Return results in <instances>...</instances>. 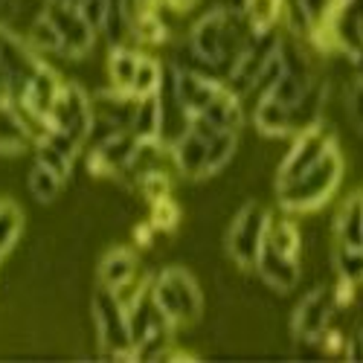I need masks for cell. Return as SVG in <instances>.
Segmentation results:
<instances>
[{"instance_id":"cell-29","label":"cell","mask_w":363,"mask_h":363,"mask_svg":"<svg viewBox=\"0 0 363 363\" xmlns=\"http://www.w3.org/2000/svg\"><path fill=\"white\" fill-rule=\"evenodd\" d=\"M245 18L253 29H274L277 21H282V0H247Z\"/></svg>"},{"instance_id":"cell-35","label":"cell","mask_w":363,"mask_h":363,"mask_svg":"<svg viewBox=\"0 0 363 363\" xmlns=\"http://www.w3.org/2000/svg\"><path fill=\"white\" fill-rule=\"evenodd\" d=\"M349 116H352V123L360 128V123H363V76H357L354 82H352V87H349Z\"/></svg>"},{"instance_id":"cell-9","label":"cell","mask_w":363,"mask_h":363,"mask_svg":"<svg viewBox=\"0 0 363 363\" xmlns=\"http://www.w3.org/2000/svg\"><path fill=\"white\" fill-rule=\"evenodd\" d=\"M140 151V140L134 131H116L108 140L96 143L87 155V166L94 174H123Z\"/></svg>"},{"instance_id":"cell-18","label":"cell","mask_w":363,"mask_h":363,"mask_svg":"<svg viewBox=\"0 0 363 363\" xmlns=\"http://www.w3.org/2000/svg\"><path fill=\"white\" fill-rule=\"evenodd\" d=\"M325 102H328V84L325 82H311V87L302 94V99L291 108V123H294V131L299 134L302 128H311L320 123V116L325 111Z\"/></svg>"},{"instance_id":"cell-41","label":"cell","mask_w":363,"mask_h":363,"mask_svg":"<svg viewBox=\"0 0 363 363\" xmlns=\"http://www.w3.org/2000/svg\"><path fill=\"white\" fill-rule=\"evenodd\" d=\"M360 134H363V123H360Z\"/></svg>"},{"instance_id":"cell-11","label":"cell","mask_w":363,"mask_h":363,"mask_svg":"<svg viewBox=\"0 0 363 363\" xmlns=\"http://www.w3.org/2000/svg\"><path fill=\"white\" fill-rule=\"evenodd\" d=\"M62 84H65V82L58 79V73H55L50 65L41 62V65L35 67V73L29 76L23 96H21L18 102H12V105L23 108L29 116H35L38 123L47 125V113H50V108H52V102H55V96H58V90H62Z\"/></svg>"},{"instance_id":"cell-26","label":"cell","mask_w":363,"mask_h":363,"mask_svg":"<svg viewBox=\"0 0 363 363\" xmlns=\"http://www.w3.org/2000/svg\"><path fill=\"white\" fill-rule=\"evenodd\" d=\"M29 47H33L35 52H65L62 33H58L55 23L44 12L29 23Z\"/></svg>"},{"instance_id":"cell-31","label":"cell","mask_w":363,"mask_h":363,"mask_svg":"<svg viewBox=\"0 0 363 363\" xmlns=\"http://www.w3.org/2000/svg\"><path fill=\"white\" fill-rule=\"evenodd\" d=\"M35 160L41 163V166H47L50 172H55L62 180H67L70 177V172H73V157H67L65 151H58L52 143H47L44 137H38L35 140Z\"/></svg>"},{"instance_id":"cell-4","label":"cell","mask_w":363,"mask_h":363,"mask_svg":"<svg viewBox=\"0 0 363 363\" xmlns=\"http://www.w3.org/2000/svg\"><path fill=\"white\" fill-rule=\"evenodd\" d=\"M94 323L96 335L102 340V352L113 360H134V340L128 331V317L125 308L116 302L113 291L99 285L94 294Z\"/></svg>"},{"instance_id":"cell-21","label":"cell","mask_w":363,"mask_h":363,"mask_svg":"<svg viewBox=\"0 0 363 363\" xmlns=\"http://www.w3.org/2000/svg\"><path fill=\"white\" fill-rule=\"evenodd\" d=\"M160 96H143L137 99V111H134V123L131 131L137 134V140H160Z\"/></svg>"},{"instance_id":"cell-23","label":"cell","mask_w":363,"mask_h":363,"mask_svg":"<svg viewBox=\"0 0 363 363\" xmlns=\"http://www.w3.org/2000/svg\"><path fill=\"white\" fill-rule=\"evenodd\" d=\"M264 241L274 250L285 253V256H299V247H302L299 227L291 218H270L267 233H264Z\"/></svg>"},{"instance_id":"cell-25","label":"cell","mask_w":363,"mask_h":363,"mask_svg":"<svg viewBox=\"0 0 363 363\" xmlns=\"http://www.w3.org/2000/svg\"><path fill=\"white\" fill-rule=\"evenodd\" d=\"M163 76H166V67L151 55H143L140 58V67H137V76H134V84H131V94L137 99L143 96H155L157 90L163 87Z\"/></svg>"},{"instance_id":"cell-15","label":"cell","mask_w":363,"mask_h":363,"mask_svg":"<svg viewBox=\"0 0 363 363\" xmlns=\"http://www.w3.org/2000/svg\"><path fill=\"white\" fill-rule=\"evenodd\" d=\"M253 125L264 134V137H294V123H291V108L277 102L274 96H262L253 105Z\"/></svg>"},{"instance_id":"cell-1","label":"cell","mask_w":363,"mask_h":363,"mask_svg":"<svg viewBox=\"0 0 363 363\" xmlns=\"http://www.w3.org/2000/svg\"><path fill=\"white\" fill-rule=\"evenodd\" d=\"M343 180V155L331 145L325 155L288 184H277V198L285 213H311L337 192Z\"/></svg>"},{"instance_id":"cell-37","label":"cell","mask_w":363,"mask_h":363,"mask_svg":"<svg viewBox=\"0 0 363 363\" xmlns=\"http://www.w3.org/2000/svg\"><path fill=\"white\" fill-rule=\"evenodd\" d=\"M221 6H224V9H230V12H235V15H245L247 0H221Z\"/></svg>"},{"instance_id":"cell-14","label":"cell","mask_w":363,"mask_h":363,"mask_svg":"<svg viewBox=\"0 0 363 363\" xmlns=\"http://www.w3.org/2000/svg\"><path fill=\"white\" fill-rule=\"evenodd\" d=\"M201 119H206L216 131H235L241 134V125H245V108H241V96H235L233 90L221 87V94L209 102L201 113H195Z\"/></svg>"},{"instance_id":"cell-13","label":"cell","mask_w":363,"mask_h":363,"mask_svg":"<svg viewBox=\"0 0 363 363\" xmlns=\"http://www.w3.org/2000/svg\"><path fill=\"white\" fill-rule=\"evenodd\" d=\"M206 148H209V137L198 134L195 128H189L180 140H174L169 145V157L174 163V169L186 177H203V166H206Z\"/></svg>"},{"instance_id":"cell-30","label":"cell","mask_w":363,"mask_h":363,"mask_svg":"<svg viewBox=\"0 0 363 363\" xmlns=\"http://www.w3.org/2000/svg\"><path fill=\"white\" fill-rule=\"evenodd\" d=\"M335 267H337V279L352 282V285H360L363 282V247L337 245Z\"/></svg>"},{"instance_id":"cell-32","label":"cell","mask_w":363,"mask_h":363,"mask_svg":"<svg viewBox=\"0 0 363 363\" xmlns=\"http://www.w3.org/2000/svg\"><path fill=\"white\" fill-rule=\"evenodd\" d=\"M137 189L143 192V198H148L151 203L160 201V198H169L172 195V177L157 166V169H148L137 177Z\"/></svg>"},{"instance_id":"cell-20","label":"cell","mask_w":363,"mask_h":363,"mask_svg":"<svg viewBox=\"0 0 363 363\" xmlns=\"http://www.w3.org/2000/svg\"><path fill=\"white\" fill-rule=\"evenodd\" d=\"M140 58H143V52L134 50L131 44L111 47V55H108V79H111V87L128 90V94H131V84H134V76H137V67H140Z\"/></svg>"},{"instance_id":"cell-40","label":"cell","mask_w":363,"mask_h":363,"mask_svg":"<svg viewBox=\"0 0 363 363\" xmlns=\"http://www.w3.org/2000/svg\"><path fill=\"white\" fill-rule=\"evenodd\" d=\"M340 4H346V0H335V6H340Z\"/></svg>"},{"instance_id":"cell-5","label":"cell","mask_w":363,"mask_h":363,"mask_svg":"<svg viewBox=\"0 0 363 363\" xmlns=\"http://www.w3.org/2000/svg\"><path fill=\"white\" fill-rule=\"evenodd\" d=\"M90 123H94V96L79 82H65L47 113V128L67 131L84 145L90 134Z\"/></svg>"},{"instance_id":"cell-3","label":"cell","mask_w":363,"mask_h":363,"mask_svg":"<svg viewBox=\"0 0 363 363\" xmlns=\"http://www.w3.org/2000/svg\"><path fill=\"white\" fill-rule=\"evenodd\" d=\"M267 224H270V216L267 209L256 201H247L245 206L235 213L230 230H227V256L241 267V270H250L256 267V259L262 253V245H264V233H267Z\"/></svg>"},{"instance_id":"cell-16","label":"cell","mask_w":363,"mask_h":363,"mask_svg":"<svg viewBox=\"0 0 363 363\" xmlns=\"http://www.w3.org/2000/svg\"><path fill=\"white\" fill-rule=\"evenodd\" d=\"M29 143H35V137L21 111L9 102H0V155H21Z\"/></svg>"},{"instance_id":"cell-36","label":"cell","mask_w":363,"mask_h":363,"mask_svg":"<svg viewBox=\"0 0 363 363\" xmlns=\"http://www.w3.org/2000/svg\"><path fill=\"white\" fill-rule=\"evenodd\" d=\"M346 360H363V328H357L346 343Z\"/></svg>"},{"instance_id":"cell-10","label":"cell","mask_w":363,"mask_h":363,"mask_svg":"<svg viewBox=\"0 0 363 363\" xmlns=\"http://www.w3.org/2000/svg\"><path fill=\"white\" fill-rule=\"evenodd\" d=\"M169 73H172V84H174L177 99L184 102V108H186L192 116L201 113L209 102H213V99L221 94V87H224L221 79L206 76V73L180 70V67H172V65H169Z\"/></svg>"},{"instance_id":"cell-33","label":"cell","mask_w":363,"mask_h":363,"mask_svg":"<svg viewBox=\"0 0 363 363\" xmlns=\"http://www.w3.org/2000/svg\"><path fill=\"white\" fill-rule=\"evenodd\" d=\"M177 216L180 213H177L172 198H160V201L151 203V227L155 230H172L177 224Z\"/></svg>"},{"instance_id":"cell-22","label":"cell","mask_w":363,"mask_h":363,"mask_svg":"<svg viewBox=\"0 0 363 363\" xmlns=\"http://www.w3.org/2000/svg\"><path fill=\"white\" fill-rule=\"evenodd\" d=\"M235 148H238V134H235V131H216L213 137H209L203 177L218 174V172L235 157Z\"/></svg>"},{"instance_id":"cell-2","label":"cell","mask_w":363,"mask_h":363,"mask_svg":"<svg viewBox=\"0 0 363 363\" xmlns=\"http://www.w3.org/2000/svg\"><path fill=\"white\" fill-rule=\"evenodd\" d=\"M151 296H155L157 308L169 317V323L177 325H189L201 317L203 308V296L195 282V277L184 267H163L157 277H151Z\"/></svg>"},{"instance_id":"cell-17","label":"cell","mask_w":363,"mask_h":363,"mask_svg":"<svg viewBox=\"0 0 363 363\" xmlns=\"http://www.w3.org/2000/svg\"><path fill=\"white\" fill-rule=\"evenodd\" d=\"M335 233L337 245L363 247V192H354L340 203L335 216Z\"/></svg>"},{"instance_id":"cell-19","label":"cell","mask_w":363,"mask_h":363,"mask_svg":"<svg viewBox=\"0 0 363 363\" xmlns=\"http://www.w3.org/2000/svg\"><path fill=\"white\" fill-rule=\"evenodd\" d=\"M137 277V256L125 247H113L102 256L99 262V285L105 288H119V285H125L128 279Z\"/></svg>"},{"instance_id":"cell-38","label":"cell","mask_w":363,"mask_h":363,"mask_svg":"<svg viewBox=\"0 0 363 363\" xmlns=\"http://www.w3.org/2000/svg\"><path fill=\"white\" fill-rule=\"evenodd\" d=\"M169 4H172L174 9H180V12H184V9H189V6H195V4H198V0H169Z\"/></svg>"},{"instance_id":"cell-8","label":"cell","mask_w":363,"mask_h":363,"mask_svg":"<svg viewBox=\"0 0 363 363\" xmlns=\"http://www.w3.org/2000/svg\"><path fill=\"white\" fill-rule=\"evenodd\" d=\"M335 145V134H331L325 125H311V128H302L299 134H294V143L288 148V155L279 166L277 174V184H288V180L299 177L306 169H311L325 151Z\"/></svg>"},{"instance_id":"cell-6","label":"cell","mask_w":363,"mask_h":363,"mask_svg":"<svg viewBox=\"0 0 363 363\" xmlns=\"http://www.w3.org/2000/svg\"><path fill=\"white\" fill-rule=\"evenodd\" d=\"M340 306L335 291L328 288H314L299 299V306L291 314V331L296 343H320V337L331 328V317Z\"/></svg>"},{"instance_id":"cell-28","label":"cell","mask_w":363,"mask_h":363,"mask_svg":"<svg viewBox=\"0 0 363 363\" xmlns=\"http://www.w3.org/2000/svg\"><path fill=\"white\" fill-rule=\"evenodd\" d=\"M282 21H285L288 35L294 38H308L314 29V21L306 9V0H282Z\"/></svg>"},{"instance_id":"cell-27","label":"cell","mask_w":363,"mask_h":363,"mask_svg":"<svg viewBox=\"0 0 363 363\" xmlns=\"http://www.w3.org/2000/svg\"><path fill=\"white\" fill-rule=\"evenodd\" d=\"M23 230V213L12 201H0V256H6Z\"/></svg>"},{"instance_id":"cell-12","label":"cell","mask_w":363,"mask_h":363,"mask_svg":"<svg viewBox=\"0 0 363 363\" xmlns=\"http://www.w3.org/2000/svg\"><path fill=\"white\" fill-rule=\"evenodd\" d=\"M256 274L270 291L288 294L299 285V262H296V256H285L264 241L262 253L256 259Z\"/></svg>"},{"instance_id":"cell-24","label":"cell","mask_w":363,"mask_h":363,"mask_svg":"<svg viewBox=\"0 0 363 363\" xmlns=\"http://www.w3.org/2000/svg\"><path fill=\"white\" fill-rule=\"evenodd\" d=\"M62 184L65 180L55 172H50L47 166H41L38 160H35L33 169H29V177H26V186H29V192H33L35 203H52L58 198V192H62Z\"/></svg>"},{"instance_id":"cell-34","label":"cell","mask_w":363,"mask_h":363,"mask_svg":"<svg viewBox=\"0 0 363 363\" xmlns=\"http://www.w3.org/2000/svg\"><path fill=\"white\" fill-rule=\"evenodd\" d=\"M108 4L111 0H82L79 4V12L84 15V21L96 29V33H102V23H105V15H108Z\"/></svg>"},{"instance_id":"cell-39","label":"cell","mask_w":363,"mask_h":363,"mask_svg":"<svg viewBox=\"0 0 363 363\" xmlns=\"http://www.w3.org/2000/svg\"><path fill=\"white\" fill-rule=\"evenodd\" d=\"M62 4H70V6H79V4H82V0H62Z\"/></svg>"},{"instance_id":"cell-7","label":"cell","mask_w":363,"mask_h":363,"mask_svg":"<svg viewBox=\"0 0 363 363\" xmlns=\"http://www.w3.org/2000/svg\"><path fill=\"white\" fill-rule=\"evenodd\" d=\"M44 15L55 23V29L62 33V44H65V52L67 58H84L90 50H94V41H96V29L84 21V15L79 12V6H70V4H62V0H47L44 4Z\"/></svg>"}]
</instances>
